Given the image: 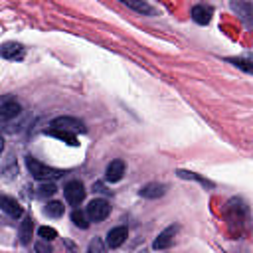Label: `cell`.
Here are the masks:
<instances>
[{
  "instance_id": "cell-1",
  "label": "cell",
  "mask_w": 253,
  "mask_h": 253,
  "mask_svg": "<svg viewBox=\"0 0 253 253\" xmlns=\"http://www.w3.org/2000/svg\"><path fill=\"white\" fill-rule=\"evenodd\" d=\"M26 166H28L30 174H32L36 180H43V182H51V180H55V178H59V176L63 174L61 170L51 168V166L40 162V160L34 158V156H26Z\"/></svg>"
},
{
  "instance_id": "cell-2",
  "label": "cell",
  "mask_w": 253,
  "mask_h": 253,
  "mask_svg": "<svg viewBox=\"0 0 253 253\" xmlns=\"http://www.w3.org/2000/svg\"><path fill=\"white\" fill-rule=\"evenodd\" d=\"M85 213H87V219H89V221L99 223V221H103V219L111 213V206H109V202H107L105 198H95V200H91V202L87 204Z\"/></svg>"
},
{
  "instance_id": "cell-3",
  "label": "cell",
  "mask_w": 253,
  "mask_h": 253,
  "mask_svg": "<svg viewBox=\"0 0 253 253\" xmlns=\"http://www.w3.org/2000/svg\"><path fill=\"white\" fill-rule=\"evenodd\" d=\"M63 196H65V200H67L69 206H75V208H77V206L85 200V186H83L79 180H71V182L65 184Z\"/></svg>"
},
{
  "instance_id": "cell-4",
  "label": "cell",
  "mask_w": 253,
  "mask_h": 253,
  "mask_svg": "<svg viewBox=\"0 0 253 253\" xmlns=\"http://www.w3.org/2000/svg\"><path fill=\"white\" fill-rule=\"evenodd\" d=\"M49 126H51V128H59V130H67V132H71V134H75V132H85L83 121H79V119H75V117H57V119L51 121Z\"/></svg>"
},
{
  "instance_id": "cell-5",
  "label": "cell",
  "mask_w": 253,
  "mask_h": 253,
  "mask_svg": "<svg viewBox=\"0 0 253 253\" xmlns=\"http://www.w3.org/2000/svg\"><path fill=\"white\" fill-rule=\"evenodd\" d=\"M20 111H22V107L12 95H2L0 97V119L2 121H10V119L18 117Z\"/></svg>"
},
{
  "instance_id": "cell-6",
  "label": "cell",
  "mask_w": 253,
  "mask_h": 253,
  "mask_svg": "<svg viewBox=\"0 0 253 253\" xmlns=\"http://www.w3.org/2000/svg\"><path fill=\"white\" fill-rule=\"evenodd\" d=\"M178 233V225H168L166 229H162L158 233V237L154 239L152 243V249L154 251H162V249H168L172 243H174V235Z\"/></svg>"
},
{
  "instance_id": "cell-7",
  "label": "cell",
  "mask_w": 253,
  "mask_h": 253,
  "mask_svg": "<svg viewBox=\"0 0 253 253\" xmlns=\"http://www.w3.org/2000/svg\"><path fill=\"white\" fill-rule=\"evenodd\" d=\"M138 194L142 198H146V200H158V198H162L166 194V184H162V182H148V184H144L140 188Z\"/></svg>"
},
{
  "instance_id": "cell-8",
  "label": "cell",
  "mask_w": 253,
  "mask_h": 253,
  "mask_svg": "<svg viewBox=\"0 0 253 253\" xmlns=\"http://www.w3.org/2000/svg\"><path fill=\"white\" fill-rule=\"evenodd\" d=\"M190 14H192V20H194L196 24L206 26V24H210V20H211L213 8H211V6H206V4H196Z\"/></svg>"
},
{
  "instance_id": "cell-9",
  "label": "cell",
  "mask_w": 253,
  "mask_h": 253,
  "mask_svg": "<svg viewBox=\"0 0 253 253\" xmlns=\"http://www.w3.org/2000/svg\"><path fill=\"white\" fill-rule=\"evenodd\" d=\"M126 235H128V229L125 225H117V227L109 229V233H107V245L111 249H117V247L123 245V241L126 239Z\"/></svg>"
},
{
  "instance_id": "cell-10",
  "label": "cell",
  "mask_w": 253,
  "mask_h": 253,
  "mask_svg": "<svg viewBox=\"0 0 253 253\" xmlns=\"http://www.w3.org/2000/svg\"><path fill=\"white\" fill-rule=\"evenodd\" d=\"M0 210L4 211V213H8L10 217H22V213H24V210H22V206L14 200V198H10V196H0Z\"/></svg>"
},
{
  "instance_id": "cell-11",
  "label": "cell",
  "mask_w": 253,
  "mask_h": 253,
  "mask_svg": "<svg viewBox=\"0 0 253 253\" xmlns=\"http://www.w3.org/2000/svg\"><path fill=\"white\" fill-rule=\"evenodd\" d=\"M123 174H125V162L121 158L111 160L109 166H107V170H105V178L109 182H119L123 178Z\"/></svg>"
},
{
  "instance_id": "cell-12",
  "label": "cell",
  "mask_w": 253,
  "mask_h": 253,
  "mask_svg": "<svg viewBox=\"0 0 253 253\" xmlns=\"http://www.w3.org/2000/svg\"><path fill=\"white\" fill-rule=\"evenodd\" d=\"M0 55L4 59H22L24 57V47L16 42H6L2 47H0Z\"/></svg>"
},
{
  "instance_id": "cell-13",
  "label": "cell",
  "mask_w": 253,
  "mask_h": 253,
  "mask_svg": "<svg viewBox=\"0 0 253 253\" xmlns=\"http://www.w3.org/2000/svg\"><path fill=\"white\" fill-rule=\"evenodd\" d=\"M32 233H34V221H32V217H24L22 223H20V229H18L20 241L24 245H28L32 241Z\"/></svg>"
},
{
  "instance_id": "cell-14",
  "label": "cell",
  "mask_w": 253,
  "mask_h": 253,
  "mask_svg": "<svg viewBox=\"0 0 253 253\" xmlns=\"http://www.w3.org/2000/svg\"><path fill=\"white\" fill-rule=\"evenodd\" d=\"M123 4L126 6V8H130V10H136L138 14H144V16H152L156 10H154V6H150L148 2H134V0H123Z\"/></svg>"
},
{
  "instance_id": "cell-15",
  "label": "cell",
  "mask_w": 253,
  "mask_h": 253,
  "mask_svg": "<svg viewBox=\"0 0 253 253\" xmlns=\"http://www.w3.org/2000/svg\"><path fill=\"white\" fill-rule=\"evenodd\" d=\"M45 134L55 136V138H59V140H63V142H67V144H71V146H77V144H79V142H77V138H75V134H71V132H67V130L47 128V130H45Z\"/></svg>"
},
{
  "instance_id": "cell-16",
  "label": "cell",
  "mask_w": 253,
  "mask_h": 253,
  "mask_svg": "<svg viewBox=\"0 0 253 253\" xmlns=\"http://www.w3.org/2000/svg\"><path fill=\"white\" fill-rule=\"evenodd\" d=\"M180 178H184V180H196V182H200L204 188H213V182H210L208 178H204V176H200V174H196V172H188V170H178L176 172Z\"/></svg>"
},
{
  "instance_id": "cell-17",
  "label": "cell",
  "mask_w": 253,
  "mask_h": 253,
  "mask_svg": "<svg viewBox=\"0 0 253 253\" xmlns=\"http://www.w3.org/2000/svg\"><path fill=\"white\" fill-rule=\"evenodd\" d=\"M71 221H73L77 227H81V229H87V227H89L87 213H85V211H81V210H77V208L71 211Z\"/></svg>"
},
{
  "instance_id": "cell-18",
  "label": "cell",
  "mask_w": 253,
  "mask_h": 253,
  "mask_svg": "<svg viewBox=\"0 0 253 253\" xmlns=\"http://www.w3.org/2000/svg\"><path fill=\"white\" fill-rule=\"evenodd\" d=\"M45 213H47L49 217H61V215H63V204H61V202H55V200L47 202Z\"/></svg>"
},
{
  "instance_id": "cell-19",
  "label": "cell",
  "mask_w": 253,
  "mask_h": 253,
  "mask_svg": "<svg viewBox=\"0 0 253 253\" xmlns=\"http://www.w3.org/2000/svg\"><path fill=\"white\" fill-rule=\"evenodd\" d=\"M231 8L237 12H241V18L243 20H247V24H249V16H251V10H253V4H249V2H231Z\"/></svg>"
},
{
  "instance_id": "cell-20",
  "label": "cell",
  "mask_w": 253,
  "mask_h": 253,
  "mask_svg": "<svg viewBox=\"0 0 253 253\" xmlns=\"http://www.w3.org/2000/svg\"><path fill=\"white\" fill-rule=\"evenodd\" d=\"M55 192H57V188H55L53 182H43V184L38 188V196H40V198H51Z\"/></svg>"
},
{
  "instance_id": "cell-21",
  "label": "cell",
  "mask_w": 253,
  "mask_h": 253,
  "mask_svg": "<svg viewBox=\"0 0 253 253\" xmlns=\"http://www.w3.org/2000/svg\"><path fill=\"white\" fill-rule=\"evenodd\" d=\"M38 235L43 239V241H53L55 237H57V231L53 229V227H47V225H42L40 229H38Z\"/></svg>"
},
{
  "instance_id": "cell-22",
  "label": "cell",
  "mask_w": 253,
  "mask_h": 253,
  "mask_svg": "<svg viewBox=\"0 0 253 253\" xmlns=\"http://www.w3.org/2000/svg\"><path fill=\"white\" fill-rule=\"evenodd\" d=\"M87 253H103V241H101L99 237L91 239V243H89V247H87Z\"/></svg>"
},
{
  "instance_id": "cell-23",
  "label": "cell",
  "mask_w": 253,
  "mask_h": 253,
  "mask_svg": "<svg viewBox=\"0 0 253 253\" xmlns=\"http://www.w3.org/2000/svg\"><path fill=\"white\" fill-rule=\"evenodd\" d=\"M34 247H36V251H38V253H51V251H53V249H51V245H49L47 241H43V239H42V241H38Z\"/></svg>"
},
{
  "instance_id": "cell-24",
  "label": "cell",
  "mask_w": 253,
  "mask_h": 253,
  "mask_svg": "<svg viewBox=\"0 0 253 253\" xmlns=\"http://www.w3.org/2000/svg\"><path fill=\"white\" fill-rule=\"evenodd\" d=\"M229 61H233L235 65H239V67H243V69H245L247 73L251 71V65H249V61H247V59H229Z\"/></svg>"
},
{
  "instance_id": "cell-25",
  "label": "cell",
  "mask_w": 253,
  "mask_h": 253,
  "mask_svg": "<svg viewBox=\"0 0 253 253\" xmlns=\"http://www.w3.org/2000/svg\"><path fill=\"white\" fill-rule=\"evenodd\" d=\"M4 150V136H2V132H0V152Z\"/></svg>"
}]
</instances>
